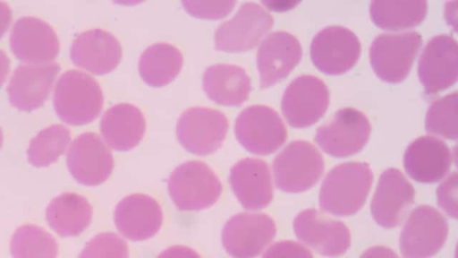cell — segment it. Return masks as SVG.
<instances>
[{"mask_svg": "<svg viewBox=\"0 0 458 258\" xmlns=\"http://www.w3.org/2000/svg\"><path fill=\"white\" fill-rule=\"evenodd\" d=\"M373 182L365 162H345L333 168L319 191L320 208L333 215L350 216L363 206Z\"/></svg>", "mask_w": 458, "mask_h": 258, "instance_id": "obj_1", "label": "cell"}, {"mask_svg": "<svg viewBox=\"0 0 458 258\" xmlns=\"http://www.w3.org/2000/svg\"><path fill=\"white\" fill-rule=\"evenodd\" d=\"M103 102L98 82L81 71L64 73L55 86V110L66 124L81 125L92 122L100 114Z\"/></svg>", "mask_w": 458, "mask_h": 258, "instance_id": "obj_2", "label": "cell"}, {"mask_svg": "<svg viewBox=\"0 0 458 258\" xmlns=\"http://www.w3.org/2000/svg\"><path fill=\"white\" fill-rule=\"evenodd\" d=\"M222 190L215 171L199 160L179 165L168 178L169 195L181 211L207 209L216 202Z\"/></svg>", "mask_w": 458, "mask_h": 258, "instance_id": "obj_3", "label": "cell"}, {"mask_svg": "<svg viewBox=\"0 0 458 258\" xmlns=\"http://www.w3.org/2000/svg\"><path fill=\"white\" fill-rule=\"evenodd\" d=\"M324 167L321 153L310 142H292L273 161L276 185L287 193L304 192L318 183Z\"/></svg>", "mask_w": 458, "mask_h": 258, "instance_id": "obj_4", "label": "cell"}, {"mask_svg": "<svg viewBox=\"0 0 458 258\" xmlns=\"http://www.w3.org/2000/svg\"><path fill=\"white\" fill-rule=\"evenodd\" d=\"M421 44V36L416 31L378 35L369 48V61L373 71L378 78L387 82L403 81Z\"/></svg>", "mask_w": 458, "mask_h": 258, "instance_id": "obj_5", "label": "cell"}, {"mask_svg": "<svg viewBox=\"0 0 458 258\" xmlns=\"http://www.w3.org/2000/svg\"><path fill=\"white\" fill-rule=\"evenodd\" d=\"M234 133L247 150L258 155L275 152L287 138L281 116L265 105H252L242 110L235 120Z\"/></svg>", "mask_w": 458, "mask_h": 258, "instance_id": "obj_6", "label": "cell"}, {"mask_svg": "<svg viewBox=\"0 0 458 258\" xmlns=\"http://www.w3.org/2000/svg\"><path fill=\"white\" fill-rule=\"evenodd\" d=\"M228 131V120L219 110L193 107L178 118L176 135L181 145L196 155H208L218 150Z\"/></svg>", "mask_w": 458, "mask_h": 258, "instance_id": "obj_7", "label": "cell"}, {"mask_svg": "<svg viewBox=\"0 0 458 258\" xmlns=\"http://www.w3.org/2000/svg\"><path fill=\"white\" fill-rule=\"evenodd\" d=\"M448 235L446 219L429 205L412 210L400 235L403 258H429L444 245Z\"/></svg>", "mask_w": 458, "mask_h": 258, "instance_id": "obj_8", "label": "cell"}, {"mask_svg": "<svg viewBox=\"0 0 458 258\" xmlns=\"http://www.w3.org/2000/svg\"><path fill=\"white\" fill-rule=\"evenodd\" d=\"M370 131L369 121L361 111L344 108L318 128L315 141L327 154L344 158L359 152L367 143Z\"/></svg>", "mask_w": 458, "mask_h": 258, "instance_id": "obj_9", "label": "cell"}, {"mask_svg": "<svg viewBox=\"0 0 458 258\" xmlns=\"http://www.w3.org/2000/svg\"><path fill=\"white\" fill-rule=\"evenodd\" d=\"M273 17L261 5L243 4L229 20L215 31V47L220 51L240 52L253 48L273 26Z\"/></svg>", "mask_w": 458, "mask_h": 258, "instance_id": "obj_10", "label": "cell"}, {"mask_svg": "<svg viewBox=\"0 0 458 258\" xmlns=\"http://www.w3.org/2000/svg\"><path fill=\"white\" fill-rule=\"evenodd\" d=\"M276 233L274 219L262 212H240L231 217L222 231V243L233 258H255Z\"/></svg>", "mask_w": 458, "mask_h": 258, "instance_id": "obj_11", "label": "cell"}, {"mask_svg": "<svg viewBox=\"0 0 458 258\" xmlns=\"http://www.w3.org/2000/svg\"><path fill=\"white\" fill-rule=\"evenodd\" d=\"M328 104L329 91L324 82L314 75L304 74L287 86L281 107L291 126L305 128L322 117Z\"/></svg>", "mask_w": 458, "mask_h": 258, "instance_id": "obj_12", "label": "cell"}, {"mask_svg": "<svg viewBox=\"0 0 458 258\" xmlns=\"http://www.w3.org/2000/svg\"><path fill=\"white\" fill-rule=\"evenodd\" d=\"M358 37L348 28L332 25L320 30L310 44V56L318 69L327 74L350 70L360 55Z\"/></svg>", "mask_w": 458, "mask_h": 258, "instance_id": "obj_13", "label": "cell"}, {"mask_svg": "<svg viewBox=\"0 0 458 258\" xmlns=\"http://www.w3.org/2000/svg\"><path fill=\"white\" fill-rule=\"evenodd\" d=\"M67 167L73 178L89 186L104 183L114 168L111 151L95 133L86 132L71 143L67 153Z\"/></svg>", "mask_w": 458, "mask_h": 258, "instance_id": "obj_14", "label": "cell"}, {"mask_svg": "<svg viewBox=\"0 0 458 258\" xmlns=\"http://www.w3.org/2000/svg\"><path fill=\"white\" fill-rule=\"evenodd\" d=\"M293 229L300 240L326 256L344 254L351 245L347 226L316 209L301 211L293 220Z\"/></svg>", "mask_w": 458, "mask_h": 258, "instance_id": "obj_15", "label": "cell"}, {"mask_svg": "<svg viewBox=\"0 0 458 258\" xmlns=\"http://www.w3.org/2000/svg\"><path fill=\"white\" fill-rule=\"evenodd\" d=\"M457 43L450 35L433 37L419 60L420 81L428 95H435L457 81Z\"/></svg>", "mask_w": 458, "mask_h": 258, "instance_id": "obj_16", "label": "cell"}, {"mask_svg": "<svg viewBox=\"0 0 458 258\" xmlns=\"http://www.w3.org/2000/svg\"><path fill=\"white\" fill-rule=\"evenodd\" d=\"M10 47L16 58L27 64L51 63L60 50L54 29L32 16H24L15 22L11 30Z\"/></svg>", "mask_w": 458, "mask_h": 258, "instance_id": "obj_17", "label": "cell"}, {"mask_svg": "<svg viewBox=\"0 0 458 258\" xmlns=\"http://www.w3.org/2000/svg\"><path fill=\"white\" fill-rule=\"evenodd\" d=\"M412 185L397 168H387L378 180L370 203L375 221L387 228L398 226L414 201Z\"/></svg>", "mask_w": 458, "mask_h": 258, "instance_id": "obj_18", "label": "cell"}, {"mask_svg": "<svg viewBox=\"0 0 458 258\" xmlns=\"http://www.w3.org/2000/svg\"><path fill=\"white\" fill-rule=\"evenodd\" d=\"M59 71L56 63L20 64L6 89L11 105L21 111H32L43 106Z\"/></svg>", "mask_w": 458, "mask_h": 258, "instance_id": "obj_19", "label": "cell"}, {"mask_svg": "<svg viewBox=\"0 0 458 258\" xmlns=\"http://www.w3.org/2000/svg\"><path fill=\"white\" fill-rule=\"evenodd\" d=\"M302 48L295 36L286 31H275L260 44L257 66L260 87L267 88L282 81L300 62Z\"/></svg>", "mask_w": 458, "mask_h": 258, "instance_id": "obj_20", "label": "cell"}, {"mask_svg": "<svg viewBox=\"0 0 458 258\" xmlns=\"http://www.w3.org/2000/svg\"><path fill=\"white\" fill-rule=\"evenodd\" d=\"M70 57L78 67L101 75L116 68L122 57V47L112 33L101 29L89 30L73 39Z\"/></svg>", "mask_w": 458, "mask_h": 258, "instance_id": "obj_21", "label": "cell"}, {"mask_svg": "<svg viewBox=\"0 0 458 258\" xmlns=\"http://www.w3.org/2000/svg\"><path fill=\"white\" fill-rule=\"evenodd\" d=\"M453 159L451 150L443 141L425 135L409 144L403 156V166L415 181L435 183L446 176Z\"/></svg>", "mask_w": 458, "mask_h": 258, "instance_id": "obj_22", "label": "cell"}, {"mask_svg": "<svg viewBox=\"0 0 458 258\" xmlns=\"http://www.w3.org/2000/svg\"><path fill=\"white\" fill-rule=\"evenodd\" d=\"M114 220L124 237L141 241L157 233L162 225L163 212L154 198L133 194L123 198L116 205Z\"/></svg>", "mask_w": 458, "mask_h": 258, "instance_id": "obj_23", "label": "cell"}, {"mask_svg": "<svg viewBox=\"0 0 458 258\" xmlns=\"http://www.w3.org/2000/svg\"><path fill=\"white\" fill-rule=\"evenodd\" d=\"M229 182L241 204L248 210H260L273 199V185L267 162L245 158L231 168Z\"/></svg>", "mask_w": 458, "mask_h": 258, "instance_id": "obj_24", "label": "cell"}, {"mask_svg": "<svg viewBox=\"0 0 458 258\" xmlns=\"http://www.w3.org/2000/svg\"><path fill=\"white\" fill-rule=\"evenodd\" d=\"M146 129L142 112L130 103H119L109 108L102 116L100 132L112 149L131 150L141 141Z\"/></svg>", "mask_w": 458, "mask_h": 258, "instance_id": "obj_25", "label": "cell"}, {"mask_svg": "<svg viewBox=\"0 0 458 258\" xmlns=\"http://www.w3.org/2000/svg\"><path fill=\"white\" fill-rule=\"evenodd\" d=\"M203 89L216 104L240 106L248 99L251 85L243 68L230 64H216L205 70Z\"/></svg>", "mask_w": 458, "mask_h": 258, "instance_id": "obj_26", "label": "cell"}, {"mask_svg": "<svg viewBox=\"0 0 458 258\" xmlns=\"http://www.w3.org/2000/svg\"><path fill=\"white\" fill-rule=\"evenodd\" d=\"M47 220L62 236H76L89 225L92 208L88 200L75 193H63L47 209Z\"/></svg>", "mask_w": 458, "mask_h": 258, "instance_id": "obj_27", "label": "cell"}, {"mask_svg": "<svg viewBox=\"0 0 458 258\" xmlns=\"http://www.w3.org/2000/svg\"><path fill=\"white\" fill-rule=\"evenodd\" d=\"M182 55L174 46L157 42L148 46L140 55L139 72L143 81L151 87H162L179 74Z\"/></svg>", "mask_w": 458, "mask_h": 258, "instance_id": "obj_28", "label": "cell"}, {"mask_svg": "<svg viewBox=\"0 0 458 258\" xmlns=\"http://www.w3.org/2000/svg\"><path fill=\"white\" fill-rule=\"evenodd\" d=\"M427 10L424 1H373L369 7L373 22L387 30L417 26L424 20Z\"/></svg>", "mask_w": 458, "mask_h": 258, "instance_id": "obj_29", "label": "cell"}, {"mask_svg": "<svg viewBox=\"0 0 458 258\" xmlns=\"http://www.w3.org/2000/svg\"><path fill=\"white\" fill-rule=\"evenodd\" d=\"M10 250L13 258H56L58 245L47 231L37 225L26 224L13 233Z\"/></svg>", "mask_w": 458, "mask_h": 258, "instance_id": "obj_30", "label": "cell"}, {"mask_svg": "<svg viewBox=\"0 0 458 258\" xmlns=\"http://www.w3.org/2000/svg\"><path fill=\"white\" fill-rule=\"evenodd\" d=\"M71 141V133L63 125H53L41 130L30 142L29 162L38 168L47 167L62 156Z\"/></svg>", "mask_w": 458, "mask_h": 258, "instance_id": "obj_31", "label": "cell"}, {"mask_svg": "<svg viewBox=\"0 0 458 258\" xmlns=\"http://www.w3.org/2000/svg\"><path fill=\"white\" fill-rule=\"evenodd\" d=\"M426 131L450 140L457 138V92L434 101L426 115Z\"/></svg>", "mask_w": 458, "mask_h": 258, "instance_id": "obj_32", "label": "cell"}, {"mask_svg": "<svg viewBox=\"0 0 458 258\" xmlns=\"http://www.w3.org/2000/svg\"><path fill=\"white\" fill-rule=\"evenodd\" d=\"M78 258H129V248L116 234L103 232L86 244Z\"/></svg>", "mask_w": 458, "mask_h": 258, "instance_id": "obj_33", "label": "cell"}, {"mask_svg": "<svg viewBox=\"0 0 458 258\" xmlns=\"http://www.w3.org/2000/svg\"><path fill=\"white\" fill-rule=\"evenodd\" d=\"M235 4L234 1H182L190 14L206 19L225 17L231 13Z\"/></svg>", "mask_w": 458, "mask_h": 258, "instance_id": "obj_34", "label": "cell"}, {"mask_svg": "<svg viewBox=\"0 0 458 258\" xmlns=\"http://www.w3.org/2000/svg\"><path fill=\"white\" fill-rule=\"evenodd\" d=\"M437 202L450 217H457V174H451L437 190Z\"/></svg>", "mask_w": 458, "mask_h": 258, "instance_id": "obj_35", "label": "cell"}, {"mask_svg": "<svg viewBox=\"0 0 458 258\" xmlns=\"http://www.w3.org/2000/svg\"><path fill=\"white\" fill-rule=\"evenodd\" d=\"M262 258H313V255L308 248L298 242L282 240L273 244Z\"/></svg>", "mask_w": 458, "mask_h": 258, "instance_id": "obj_36", "label": "cell"}, {"mask_svg": "<svg viewBox=\"0 0 458 258\" xmlns=\"http://www.w3.org/2000/svg\"><path fill=\"white\" fill-rule=\"evenodd\" d=\"M157 258H201L193 249L184 245H173L165 249Z\"/></svg>", "mask_w": 458, "mask_h": 258, "instance_id": "obj_37", "label": "cell"}, {"mask_svg": "<svg viewBox=\"0 0 458 258\" xmlns=\"http://www.w3.org/2000/svg\"><path fill=\"white\" fill-rule=\"evenodd\" d=\"M360 258H399L390 248L386 246H372L365 250Z\"/></svg>", "mask_w": 458, "mask_h": 258, "instance_id": "obj_38", "label": "cell"}, {"mask_svg": "<svg viewBox=\"0 0 458 258\" xmlns=\"http://www.w3.org/2000/svg\"><path fill=\"white\" fill-rule=\"evenodd\" d=\"M13 14L9 5L0 1V39L4 35L8 30Z\"/></svg>", "mask_w": 458, "mask_h": 258, "instance_id": "obj_39", "label": "cell"}, {"mask_svg": "<svg viewBox=\"0 0 458 258\" xmlns=\"http://www.w3.org/2000/svg\"><path fill=\"white\" fill-rule=\"evenodd\" d=\"M9 70L10 60L7 55L2 49H0V87L5 82Z\"/></svg>", "mask_w": 458, "mask_h": 258, "instance_id": "obj_40", "label": "cell"}, {"mask_svg": "<svg viewBox=\"0 0 458 258\" xmlns=\"http://www.w3.org/2000/svg\"><path fill=\"white\" fill-rule=\"evenodd\" d=\"M3 142H4V135H3V132H2V129L0 127V149L3 145Z\"/></svg>", "mask_w": 458, "mask_h": 258, "instance_id": "obj_41", "label": "cell"}]
</instances>
